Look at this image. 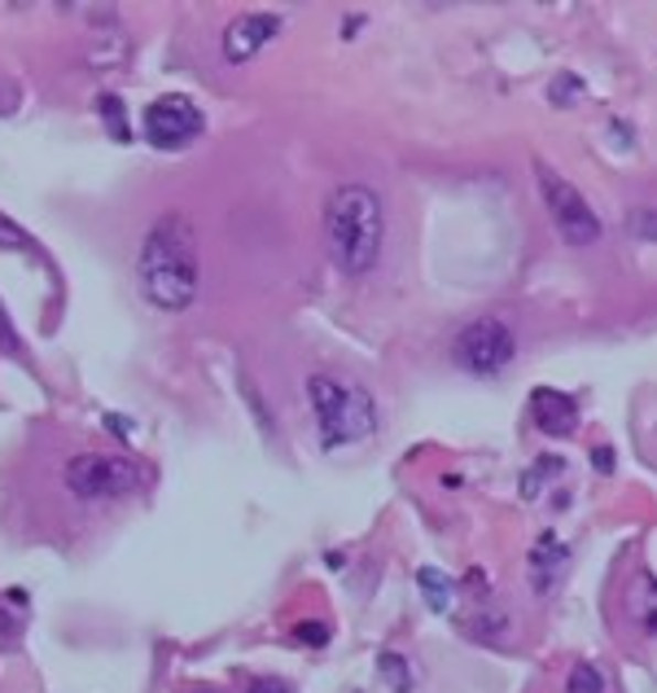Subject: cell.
<instances>
[{
    "instance_id": "30bf717a",
    "label": "cell",
    "mask_w": 657,
    "mask_h": 693,
    "mask_svg": "<svg viewBox=\"0 0 657 693\" xmlns=\"http://www.w3.org/2000/svg\"><path fill=\"white\" fill-rule=\"evenodd\" d=\"M561 566H566V544L548 531L543 540H539V548L530 553V571H535V588L539 593H548L552 588V579L561 575Z\"/></svg>"
},
{
    "instance_id": "7402d4cb",
    "label": "cell",
    "mask_w": 657,
    "mask_h": 693,
    "mask_svg": "<svg viewBox=\"0 0 657 693\" xmlns=\"http://www.w3.org/2000/svg\"><path fill=\"white\" fill-rule=\"evenodd\" d=\"M592 466H601L605 475L614 470V457H610V448H601V452H592Z\"/></svg>"
},
{
    "instance_id": "ba28073f",
    "label": "cell",
    "mask_w": 657,
    "mask_h": 693,
    "mask_svg": "<svg viewBox=\"0 0 657 693\" xmlns=\"http://www.w3.org/2000/svg\"><path fill=\"white\" fill-rule=\"evenodd\" d=\"M530 422L548 435V439H570L579 430V399L552 386H535L530 391Z\"/></svg>"
},
{
    "instance_id": "277c9868",
    "label": "cell",
    "mask_w": 657,
    "mask_h": 693,
    "mask_svg": "<svg viewBox=\"0 0 657 693\" xmlns=\"http://www.w3.org/2000/svg\"><path fill=\"white\" fill-rule=\"evenodd\" d=\"M66 488L79 501H119L146 488V470L119 452H79L66 461Z\"/></svg>"
},
{
    "instance_id": "52a82bcc",
    "label": "cell",
    "mask_w": 657,
    "mask_h": 693,
    "mask_svg": "<svg viewBox=\"0 0 657 693\" xmlns=\"http://www.w3.org/2000/svg\"><path fill=\"white\" fill-rule=\"evenodd\" d=\"M202 128H206V119L184 93H166L159 102H150L146 119H141V132L154 150H184L189 141L202 137Z\"/></svg>"
},
{
    "instance_id": "8fae6325",
    "label": "cell",
    "mask_w": 657,
    "mask_h": 693,
    "mask_svg": "<svg viewBox=\"0 0 657 693\" xmlns=\"http://www.w3.org/2000/svg\"><path fill=\"white\" fill-rule=\"evenodd\" d=\"M417 584H421V593H426L430 610H439V615H443V610L452 606V593H456V584H452V579H448L439 566H421V571H417Z\"/></svg>"
},
{
    "instance_id": "8992f818",
    "label": "cell",
    "mask_w": 657,
    "mask_h": 693,
    "mask_svg": "<svg viewBox=\"0 0 657 693\" xmlns=\"http://www.w3.org/2000/svg\"><path fill=\"white\" fill-rule=\"evenodd\" d=\"M513 351H517L513 330H508L499 317H478V321H470V326L456 334L452 360H456L465 373H474V377H495L499 369H508Z\"/></svg>"
},
{
    "instance_id": "2e32d148",
    "label": "cell",
    "mask_w": 657,
    "mask_h": 693,
    "mask_svg": "<svg viewBox=\"0 0 657 693\" xmlns=\"http://www.w3.org/2000/svg\"><path fill=\"white\" fill-rule=\"evenodd\" d=\"M381 672L395 681V693L412 690V676H408V668H403V659H399V654H381Z\"/></svg>"
},
{
    "instance_id": "44dd1931",
    "label": "cell",
    "mask_w": 657,
    "mask_h": 693,
    "mask_svg": "<svg viewBox=\"0 0 657 693\" xmlns=\"http://www.w3.org/2000/svg\"><path fill=\"white\" fill-rule=\"evenodd\" d=\"M250 693H294L290 690V681H277V676H263V681H255Z\"/></svg>"
},
{
    "instance_id": "6da1fadb",
    "label": "cell",
    "mask_w": 657,
    "mask_h": 693,
    "mask_svg": "<svg viewBox=\"0 0 657 693\" xmlns=\"http://www.w3.org/2000/svg\"><path fill=\"white\" fill-rule=\"evenodd\" d=\"M141 295L159 312H184L197 299V237L184 215H159L137 259Z\"/></svg>"
},
{
    "instance_id": "5bb4252c",
    "label": "cell",
    "mask_w": 657,
    "mask_h": 693,
    "mask_svg": "<svg viewBox=\"0 0 657 693\" xmlns=\"http://www.w3.org/2000/svg\"><path fill=\"white\" fill-rule=\"evenodd\" d=\"M640 593H645V606H636V619H640V628L657 637V588L654 584H640Z\"/></svg>"
},
{
    "instance_id": "603a6c76",
    "label": "cell",
    "mask_w": 657,
    "mask_h": 693,
    "mask_svg": "<svg viewBox=\"0 0 657 693\" xmlns=\"http://www.w3.org/2000/svg\"><path fill=\"white\" fill-rule=\"evenodd\" d=\"M9 619H13V615L0 610V641H13V623H9Z\"/></svg>"
},
{
    "instance_id": "7a4b0ae2",
    "label": "cell",
    "mask_w": 657,
    "mask_h": 693,
    "mask_svg": "<svg viewBox=\"0 0 657 693\" xmlns=\"http://www.w3.org/2000/svg\"><path fill=\"white\" fill-rule=\"evenodd\" d=\"M325 242L333 264L346 277H364V273L377 268L381 242H386V211H381V198L368 184L333 189L325 206Z\"/></svg>"
},
{
    "instance_id": "3957f363",
    "label": "cell",
    "mask_w": 657,
    "mask_h": 693,
    "mask_svg": "<svg viewBox=\"0 0 657 693\" xmlns=\"http://www.w3.org/2000/svg\"><path fill=\"white\" fill-rule=\"evenodd\" d=\"M308 399L316 413V430L328 452L359 444L377 430V408L364 386H342L333 377H308Z\"/></svg>"
},
{
    "instance_id": "9a60e30c",
    "label": "cell",
    "mask_w": 657,
    "mask_h": 693,
    "mask_svg": "<svg viewBox=\"0 0 657 693\" xmlns=\"http://www.w3.org/2000/svg\"><path fill=\"white\" fill-rule=\"evenodd\" d=\"M579 93H583V84H579L574 75H557V79H552V106H574Z\"/></svg>"
},
{
    "instance_id": "ffe728a7",
    "label": "cell",
    "mask_w": 657,
    "mask_h": 693,
    "mask_svg": "<svg viewBox=\"0 0 657 693\" xmlns=\"http://www.w3.org/2000/svg\"><path fill=\"white\" fill-rule=\"evenodd\" d=\"M0 246H9V250H22V246H26L22 228H18V224H9L4 215H0Z\"/></svg>"
},
{
    "instance_id": "d6986e66",
    "label": "cell",
    "mask_w": 657,
    "mask_h": 693,
    "mask_svg": "<svg viewBox=\"0 0 657 693\" xmlns=\"http://www.w3.org/2000/svg\"><path fill=\"white\" fill-rule=\"evenodd\" d=\"M0 351L18 355V330H13V321H9V312H4V308H0Z\"/></svg>"
},
{
    "instance_id": "cb8c5ba5",
    "label": "cell",
    "mask_w": 657,
    "mask_h": 693,
    "mask_svg": "<svg viewBox=\"0 0 657 693\" xmlns=\"http://www.w3.org/2000/svg\"><path fill=\"white\" fill-rule=\"evenodd\" d=\"M193 693H211V690H193Z\"/></svg>"
},
{
    "instance_id": "ac0fdd59",
    "label": "cell",
    "mask_w": 657,
    "mask_h": 693,
    "mask_svg": "<svg viewBox=\"0 0 657 693\" xmlns=\"http://www.w3.org/2000/svg\"><path fill=\"white\" fill-rule=\"evenodd\" d=\"M101 115H110V124H115V137H119V141H128V119H123V106H119V97H101Z\"/></svg>"
},
{
    "instance_id": "9c48e42d",
    "label": "cell",
    "mask_w": 657,
    "mask_h": 693,
    "mask_svg": "<svg viewBox=\"0 0 657 693\" xmlns=\"http://www.w3.org/2000/svg\"><path fill=\"white\" fill-rule=\"evenodd\" d=\"M277 35H281V18L277 13H241L224 31V57L228 62H246V57H255Z\"/></svg>"
},
{
    "instance_id": "e0dca14e",
    "label": "cell",
    "mask_w": 657,
    "mask_h": 693,
    "mask_svg": "<svg viewBox=\"0 0 657 693\" xmlns=\"http://www.w3.org/2000/svg\"><path fill=\"white\" fill-rule=\"evenodd\" d=\"M294 641H303V646H325L328 628H325V623H312V619H303V623H294Z\"/></svg>"
},
{
    "instance_id": "7c38bea8",
    "label": "cell",
    "mask_w": 657,
    "mask_h": 693,
    "mask_svg": "<svg viewBox=\"0 0 657 693\" xmlns=\"http://www.w3.org/2000/svg\"><path fill=\"white\" fill-rule=\"evenodd\" d=\"M566 693H605V672L596 663H579L566 676Z\"/></svg>"
},
{
    "instance_id": "5b68a950",
    "label": "cell",
    "mask_w": 657,
    "mask_h": 693,
    "mask_svg": "<svg viewBox=\"0 0 657 693\" xmlns=\"http://www.w3.org/2000/svg\"><path fill=\"white\" fill-rule=\"evenodd\" d=\"M535 180H539L543 206H548V215H552L561 242H570V246H592V242H601L605 224H601V215L592 211V202L579 193L574 180H566L561 172H552L548 163H535Z\"/></svg>"
},
{
    "instance_id": "4fadbf2b",
    "label": "cell",
    "mask_w": 657,
    "mask_h": 693,
    "mask_svg": "<svg viewBox=\"0 0 657 693\" xmlns=\"http://www.w3.org/2000/svg\"><path fill=\"white\" fill-rule=\"evenodd\" d=\"M543 475H566V461H557V457H539V461H535V470L521 479V497H526V501H530V497H539Z\"/></svg>"
}]
</instances>
